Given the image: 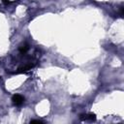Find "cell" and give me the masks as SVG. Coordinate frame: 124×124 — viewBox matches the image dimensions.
Here are the masks:
<instances>
[{"label": "cell", "instance_id": "obj_2", "mask_svg": "<svg viewBox=\"0 0 124 124\" xmlns=\"http://www.w3.org/2000/svg\"><path fill=\"white\" fill-rule=\"evenodd\" d=\"M81 119H84V120H90V121H93L96 119V116L95 114H92V113H87V114H83L80 116Z\"/></svg>", "mask_w": 124, "mask_h": 124}, {"label": "cell", "instance_id": "obj_1", "mask_svg": "<svg viewBox=\"0 0 124 124\" xmlns=\"http://www.w3.org/2000/svg\"><path fill=\"white\" fill-rule=\"evenodd\" d=\"M12 100H13V103H14L16 106H20V105L24 102V98H23L21 95H18V94L14 95Z\"/></svg>", "mask_w": 124, "mask_h": 124}, {"label": "cell", "instance_id": "obj_4", "mask_svg": "<svg viewBox=\"0 0 124 124\" xmlns=\"http://www.w3.org/2000/svg\"><path fill=\"white\" fill-rule=\"evenodd\" d=\"M30 123H42V121H40V120H31Z\"/></svg>", "mask_w": 124, "mask_h": 124}, {"label": "cell", "instance_id": "obj_3", "mask_svg": "<svg viewBox=\"0 0 124 124\" xmlns=\"http://www.w3.org/2000/svg\"><path fill=\"white\" fill-rule=\"evenodd\" d=\"M27 50H28V46H27V45H25V44H24V45H22V46L19 47V51H20L21 53H25Z\"/></svg>", "mask_w": 124, "mask_h": 124}]
</instances>
